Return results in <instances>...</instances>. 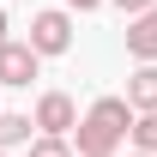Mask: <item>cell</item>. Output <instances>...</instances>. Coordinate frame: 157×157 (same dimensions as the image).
Returning a JSON list of instances; mask_svg holds the SVG:
<instances>
[{
	"label": "cell",
	"instance_id": "cell-3",
	"mask_svg": "<svg viewBox=\"0 0 157 157\" xmlns=\"http://www.w3.org/2000/svg\"><path fill=\"white\" fill-rule=\"evenodd\" d=\"M36 67H42V55L30 48V42H0V85H12V91H24L30 78H36Z\"/></svg>",
	"mask_w": 157,
	"mask_h": 157
},
{
	"label": "cell",
	"instance_id": "cell-5",
	"mask_svg": "<svg viewBox=\"0 0 157 157\" xmlns=\"http://www.w3.org/2000/svg\"><path fill=\"white\" fill-rule=\"evenodd\" d=\"M127 55L133 60H157V6L127 18Z\"/></svg>",
	"mask_w": 157,
	"mask_h": 157
},
{
	"label": "cell",
	"instance_id": "cell-9",
	"mask_svg": "<svg viewBox=\"0 0 157 157\" xmlns=\"http://www.w3.org/2000/svg\"><path fill=\"white\" fill-rule=\"evenodd\" d=\"M30 157H78V151H73L67 133H36L30 139Z\"/></svg>",
	"mask_w": 157,
	"mask_h": 157
},
{
	"label": "cell",
	"instance_id": "cell-7",
	"mask_svg": "<svg viewBox=\"0 0 157 157\" xmlns=\"http://www.w3.org/2000/svg\"><path fill=\"white\" fill-rule=\"evenodd\" d=\"M127 139H133V151H157V109H133Z\"/></svg>",
	"mask_w": 157,
	"mask_h": 157
},
{
	"label": "cell",
	"instance_id": "cell-14",
	"mask_svg": "<svg viewBox=\"0 0 157 157\" xmlns=\"http://www.w3.org/2000/svg\"><path fill=\"white\" fill-rule=\"evenodd\" d=\"M0 157H6V151H0Z\"/></svg>",
	"mask_w": 157,
	"mask_h": 157
},
{
	"label": "cell",
	"instance_id": "cell-13",
	"mask_svg": "<svg viewBox=\"0 0 157 157\" xmlns=\"http://www.w3.org/2000/svg\"><path fill=\"white\" fill-rule=\"evenodd\" d=\"M133 157H157V151H133Z\"/></svg>",
	"mask_w": 157,
	"mask_h": 157
},
{
	"label": "cell",
	"instance_id": "cell-4",
	"mask_svg": "<svg viewBox=\"0 0 157 157\" xmlns=\"http://www.w3.org/2000/svg\"><path fill=\"white\" fill-rule=\"evenodd\" d=\"M30 127H36V133H73V127H78L73 97H67V91H42V97H36V115H30Z\"/></svg>",
	"mask_w": 157,
	"mask_h": 157
},
{
	"label": "cell",
	"instance_id": "cell-6",
	"mask_svg": "<svg viewBox=\"0 0 157 157\" xmlns=\"http://www.w3.org/2000/svg\"><path fill=\"white\" fill-rule=\"evenodd\" d=\"M127 109H157V60H139V73L127 78Z\"/></svg>",
	"mask_w": 157,
	"mask_h": 157
},
{
	"label": "cell",
	"instance_id": "cell-11",
	"mask_svg": "<svg viewBox=\"0 0 157 157\" xmlns=\"http://www.w3.org/2000/svg\"><path fill=\"white\" fill-rule=\"evenodd\" d=\"M67 6H73V12H97L103 0H67Z\"/></svg>",
	"mask_w": 157,
	"mask_h": 157
},
{
	"label": "cell",
	"instance_id": "cell-1",
	"mask_svg": "<svg viewBox=\"0 0 157 157\" xmlns=\"http://www.w3.org/2000/svg\"><path fill=\"white\" fill-rule=\"evenodd\" d=\"M127 127H133L127 97H97L78 115V127H73V151L78 157H115L121 145H127Z\"/></svg>",
	"mask_w": 157,
	"mask_h": 157
},
{
	"label": "cell",
	"instance_id": "cell-10",
	"mask_svg": "<svg viewBox=\"0 0 157 157\" xmlns=\"http://www.w3.org/2000/svg\"><path fill=\"white\" fill-rule=\"evenodd\" d=\"M121 12H127V18H133V12H145V6H157V0H115Z\"/></svg>",
	"mask_w": 157,
	"mask_h": 157
},
{
	"label": "cell",
	"instance_id": "cell-12",
	"mask_svg": "<svg viewBox=\"0 0 157 157\" xmlns=\"http://www.w3.org/2000/svg\"><path fill=\"white\" fill-rule=\"evenodd\" d=\"M0 42H6V6H0Z\"/></svg>",
	"mask_w": 157,
	"mask_h": 157
},
{
	"label": "cell",
	"instance_id": "cell-8",
	"mask_svg": "<svg viewBox=\"0 0 157 157\" xmlns=\"http://www.w3.org/2000/svg\"><path fill=\"white\" fill-rule=\"evenodd\" d=\"M30 145V115H0V151Z\"/></svg>",
	"mask_w": 157,
	"mask_h": 157
},
{
	"label": "cell",
	"instance_id": "cell-2",
	"mask_svg": "<svg viewBox=\"0 0 157 157\" xmlns=\"http://www.w3.org/2000/svg\"><path fill=\"white\" fill-rule=\"evenodd\" d=\"M30 48H36L42 60L48 55H67V48H73V12H60V6H48V12H36V18H30Z\"/></svg>",
	"mask_w": 157,
	"mask_h": 157
}]
</instances>
